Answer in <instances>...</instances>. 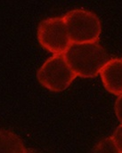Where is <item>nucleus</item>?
<instances>
[{"label": "nucleus", "mask_w": 122, "mask_h": 153, "mask_svg": "<svg viewBox=\"0 0 122 153\" xmlns=\"http://www.w3.org/2000/svg\"><path fill=\"white\" fill-rule=\"evenodd\" d=\"M65 60L76 76H97L109 61V56L97 43L71 44L63 53Z\"/></svg>", "instance_id": "f257e3e1"}, {"label": "nucleus", "mask_w": 122, "mask_h": 153, "mask_svg": "<svg viewBox=\"0 0 122 153\" xmlns=\"http://www.w3.org/2000/svg\"><path fill=\"white\" fill-rule=\"evenodd\" d=\"M63 20L71 44L96 43L100 38L101 22L91 12L74 9L68 12Z\"/></svg>", "instance_id": "f03ea898"}, {"label": "nucleus", "mask_w": 122, "mask_h": 153, "mask_svg": "<svg viewBox=\"0 0 122 153\" xmlns=\"http://www.w3.org/2000/svg\"><path fill=\"white\" fill-rule=\"evenodd\" d=\"M76 76L63 54H54L44 62L38 71L39 83L53 92L65 90Z\"/></svg>", "instance_id": "7ed1b4c3"}, {"label": "nucleus", "mask_w": 122, "mask_h": 153, "mask_svg": "<svg viewBox=\"0 0 122 153\" xmlns=\"http://www.w3.org/2000/svg\"><path fill=\"white\" fill-rule=\"evenodd\" d=\"M39 42L54 54H63L71 45L63 17H53L42 21L38 29Z\"/></svg>", "instance_id": "20e7f679"}, {"label": "nucleus", "mask_w": 122, "mask_h": 153, "mask_svg": "<svg viewBox=\"0 0 122 153\" xmlns=\"http://www.w3.org/2000/svg\"><path fill=\"white\" fill-rule=\"evenodd\" d=\"M101 78L107 91L113 94H122V58L111 59L103 66Z\"/></svg>", "instance_id": "39448f33"}, {"label": "nucleus", "mask_w": 122, "mask_h": 153, "mask_svg": "<svg viewBox=\"0 0 122 153\" xmlns=\"http://www.w3.org/2000/svg\"><path fill=\"white\" fill-rule=\"evenodd\" d=\"M22 141L13 133L0 130V153H24Z\"/></svg>", "instance_id": "423d86ee"}, {"label": "nucleus", "mask_w": 122, "mask_h": 153, "mask_svg": "<svg viewBox=\"0 0 122 153\" xmlns=\"http://www.w3.org/2000/svg\"><path fill=\"white\" fill-rule=\"evenodd\" d=\"M92 153H121L112 138H105L101 141L94 149Z\"/></svg>", "instance_id": "0eeeda50"}, {"label": "nucleus", "mask_w": 122, "mask_h": 153, "mask_svg": "<svg viewBox=\"0 0 122 153\" xmlns=\"http://www.w3.org/2000/svg\"><path fill=\"white\" fill-rule=\"evenodd\" d=\"M113 142L115 143L116 146L120 150V152L122 153V125L118 126V128L115 130L112 136Z\"/></svg>", "instance_id": "6e6552de"}, {"label": "nucleus", "mask_w": 122, "mask_h": 153, "mask_svg": "<svg viewBox=\"0 0 122 153\" xmlns=\"http://www.w3.org/2000/svg\"><path fill=\"white\" fill-rule=\"evenodd\" d=\"M115 112L118 119L120 120L122 125V94L119 96V98L115 102Z\"/></svg>", "instance_id": "1a4fd4ad"}, {"label": "nucleus", "mask_w": 122, "mask_h": 153, "mask_svg": "<svg viewBox=\"0 0 122 153\" xmlns=\"http://www.w3.org/2000/svg\"><path fill=\"white\" fill-rule=\"evenodd\" d=\"M24 153H40L39 152L36 151V150H33V149H26Z\"/></svg>", "instance_id": "9d476101"}]
</instances>
